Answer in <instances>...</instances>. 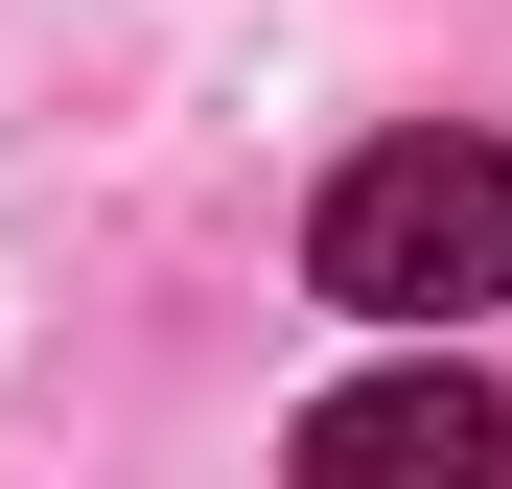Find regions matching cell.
<instances>
[{
  "label": "cell",
  "instance_id": "obj_1",
  "mask_svg": "<svg viewBox=\"0 0 512 489\" xmlns=\"http://www.w3.org/2000/svg\"><path fill=\"white\" fill-rule=\"evenodd\" d=\"M303 280L350 303V326H466V303H512V140H373V163H326Z\"/></svg>",
  "mask_w": 512,
  "mask_h": 489
},
{
  "label": "cell",
  "instance_id": "obj_2",
  "mask_svg": "<svg viewBox=\"0 0 512 489\" xmlns=\"http://www.w3.org/2000/svg\"><path fill=\"white\" fill-rule=\"evenodd\" d=\"M303 466H326V489H419V466H443V489H489V466H512V396L443 350V326H419L396 373H350V396L303 420Z\"/></svg>",
  "mask_w": 512,
  "mask_h": 489
}]
</instances>
